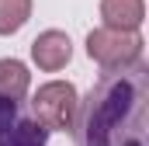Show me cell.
I'll list each match as a JSON object with an SVG mask.
<instances>
[{"label":"cell","mask_w":149,"mask_h":146,"mask_svg":"<svg viewBox=\"0 0 149 146\" xmlns=\"http://www.w3.org/2000/svg\"><path fill=\"white\" fill-rule=\"evenodd\" d=\"M146 87L142 77L111 73L90 94L83 115V146H146Z\"/></svg>","instance_id":"6da1fadb"},{"label":"cell","mask_w":149,"mask_h":146,"mask_svg":"<svg viewBox=\"0 0 149 146\" xmlns=\"http://www.w3.org/2000/svg\"><path fill=\"white\" fill-rule=\"evenodd\" d=\"M142 35L139 32H114V28H94L87 35V56L108 73H125L139 66L142 59Z\"/></svg>","instance_id":"7a4b0ae2"},{"label":"cell","mask_w":149,"mask_h":146,"mask_svg":"<svg viewBox=\"0 0 149 146\" xmlns=\"http://www.w3.org/2000/svg\"><path fill=\"white\" fill-rule=\"evenodd\" d=\"M31 108H35V122L45 132H70L76 125V111H80L76 87L70 80H49L35 91Z\"/></svg>","instance_id":"3957f363"},{"label":"cell","mask_w":149,"mask_h":146,"mask_svg":"<svg viewBox=\"0 0 149 146\" xmlns=\"http://www.w3.org/2000/svg\"><path fill=\"white\" fill-rule=\"evenodd\" d=\"M31 59H35L38 70L59 73L70 59H73V42H70V35H66V32H59V28L42 32V35L31 42Z\"/></svg>","instance_id":"277c9868"},{"label":"cell","mask_w":149,"mask_h":146,"mask_svg":"<svg viewBox=\"0 0 149 146\" xmlns=\"http://www.w3.org/2000/svg\"><path fill=\"white\" fill-rule=\"evenodd\" d=\"M104 28L114 32H139L146 21V0H101Z\"/></svg>","instance_id":"5b68a950"},{"label":"cell","mask_w":149,"mask_h":146,"mask_svg":"<svg viewBox=\"0 0 149 146\" xmlns=\"http://www.w3.org/2000/svg\"><path fill=\"white\" fill-rule=\"evenodd\" d=\"M31 87V73L21 59H0V98L3 101H21Z\"/></svg>","instance_id":"8992f818"},{"label":"cell","mask_w":149,"mask_h":146,"mask_svg":"<svg viewBox=\"0 0 149 146\" xmlns=\"http://www.w3.org/2000/svg\"><path fill=\"white\" fill-rule=\"evenodd\" d=\"M45 139H49V132L35 118H21L7 132H0V146H45Z\"/></svg>","instance_id":"52a82bcc"},{"label":"cell","mask_w":149,"mask_h":146,"mask_svg":"<svg viewBox=\"0 0 149 146\" xmlns=\"http://www.w3.org/2000/svg\"><path fill=\"white\" fill-rule=\"evenodd\" d=\"M31 0H0V35H14L28 25Z\"/></svg>","instance_id":"ba28073f"},{"label":"cell","mask_w":149,"mask_h":146,"mask_svg":"<svg viewBox=\"0 0 149 146\" xmlns=\"http://www.w3.org/2000/svg\"><path fill=\"white\" fill-rule=\"evenodd\" d=\"M14 122H17V105H14V101H3V98H0V132H7V129H10Z\"/></svg>","instance_id":"9c48e42d"}]
</instances>
